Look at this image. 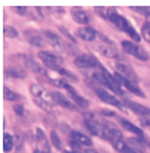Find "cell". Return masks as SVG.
<instances>
[{"label":"cell","mask_w":150,"mask_h":153,"mask_svg":"<svg viewBox=\"0 0 150 153\" xmlns=\"http://www.w3.org/2000/svg\"><path fill=\"white\" fill-rule=\"evenodd\" d=\"M108 21H111V22H112L119 31H125V33H127V34L134 40V41H140V36H138V34H137V31L132 28V25L127 21V19L124 18V16H121L119 13H116V10H115L112 15L109 16Z\"/></svg>","instance_id":"obj_1"},{"label":"cell","mask_w":150,"mask_h":153,"mask_svg":"<svg viewBox=\"0 0 150 153\" xmlns=\"http://www.w3.org/2000/svg\"><path fill=\"white\" fill-rule=\"evenodd\" d=\"M121 46H122V49H124V52L125 53H128V55H131L132 57H135V59H138V60H147L149 59V53L140 46V44H135V43H132L130 40H122L121 41Z\"/></svg>","instance_id":"obj_2"},{"label":"cell","mask_w":150,"mask_h":153,"mask_svg":"<svg viewBox=\"0 0 150 153\" xmlns=\"http://www.w3.org/2000/svg\"><path fill=\"white\" fill-rule=\"evenodd\" d=\"M38 57L43 60V63L46 65V66H49V68H52V69H55V71H60L62 68H60V65L63 63V60H62V57L56 55V53H52V52H40L38 53Z\"/></svg>","instance_id":"obj_3"},{"label":"cell","mask_w":150,"mask_h":153,"mask_svg":"<svg viewBox=\"0 0 150 153\" xmlns=\"http://www.w3.org/2000/svg\"><path fill=\"white\" fill-rule=\"evenodd\" d=\"M115 69H116V74H119L121 76H124L125 79H128V81H131V82H137L138 81V78H137V74L134 72V69H132L131 66L128 65V63H122V62H116L115 63Z\"/></svg>","instance_id":"obj_4"},{"label":"cell","mask_w":150,"mask_h":153,"mask_svg":"<svg viewBox=\"0 0 150 153\" xmlns=\"http://www.w3.org/2000/svg\"><path fill=\"white\" fill-rule=\"evenodd\" d=\"M75 65L78 68L82 69H97L99 68V62L97 59L91 55H79L75 57Z\"/></svg>","instance_id":"obj_5"},{"label":"cell","mask_w":150,"mask_h":153,"mask_svg":"<svg viewBox=\"0 0 150 153\" xmlns=\"http://www.w3.org/2000/svg\"><path fill=\"white\" fill-rule=\"evenodd\" d=\"M94 93L99 96V99H100L102 102H105V103H108V105H112V106L119 108V109L124 108V103H121L115 96L111 94V93L106 91V90H103V88H94Z\"/></svg>","instance_id":"obj_6"},{"label":"cell","mask_w":150,"mask_h":153,"mask_svg":"<svg viewBox=\"0 0 150 153\" xmlns=\"http://www.w3.org/2000/svg\"><path fill=\"white\" fill-rule=\"evenodd\" d=\"M85 127L88 128V131L93 135L106 140V131H105V124L103 122H99V121H94V119H87Z\"/></svg>","instance_id":"obj_7"},{"label":"cell","mask_w":150,"mask_h":153,"mask_svg":"<svg viewBox=\"0 0 150 153\" xmlns=\"http://www.w3.org/2000/svg\"><path fill=\"white\" fill-rule=\"evenodd\" d=\"M30 91H31V94L34 96V99H41V100L55 103L52 93H49V91H47L44 87H41L40 84H31V85H30Z\"/></svg>","instance_id":"obj_8"},{"label":"cell","mask_w":150,"mask_h":153,"mask_svg":"<svg viewBox=\"0 0 150 153\" xmlns=\"http://www.w3.org/2000/svg\"><path fill=\"white\" fill-rule=\"evenodd\" d=\"M43 37H44V40H46L50 46H53V47L57 49V50H63V49H66L65 41H62V38L57 37L56 34L52 33V31H44V33H43Z\"/></svg>","instance_id":"obj_9"},{"label":"cell","mask_w":150,"mask_h":153,"mask_svg":"<svg viewBox=\"0 0 150 153\" xmlns=\"http://www.w3.org/2000/svg\"><path fill=\"white\" fill-rule=\"evenodd\" d=\"M71 15H72V18H74L75 22H78V24H81V25H87V24L91 21L90 13L85 12L84 9H81V7H74V9L71 10Z\"/></svg>","instance_id":"obj_10"},{"label":"cell","mask_w":150,"mask_h":153,"mask_svg":"<svg viewBox=\"0 0 150 153\" xmlns=\"http://www.w3.org/2000/svg\"><path fill=\"white\" fill-rule=\"evenodd\" d=\"M52 96H53V100H55V103L57 105H60L62 108H66V109H71V111H75L78 106L74 105L66 96H63L62 93H59V91H52Z\"/></svg>","instance_id":"obj_11"},{"label":"cell","mask_w":150,"mask_h":153,"mask_svg":"<svg viewBox=\"0 0 150 153\" xmlns=\"http://www.w3.org/2000/svg\"><path fill=\"white\" fill-rule=\"evenodd\" d=\"M105 124V131H106V140H109L111 143L116 141V140H122V133L112 125L111 122H103Z\"/></svg>","instance_id":"obj_12"},{"label":"cell","mask_w":150,"mask_h":153,"mask_svg":"<svg viewBox=\"0 0 150 153\" xmlns=\"http://www.w3.org/2000/svg\"><path fill=\"white\" fill-rule=\"evenodd\" d=\"M125 106L128 109H131L134 114L140 115V116H150V108L147 106H143L140 103H135V102H130V100H125Z\"/></svg>","instance_id":"obj_13"},{"label":"cell","mask_w":150,"mask_h":153,"mask_svg":"<svg viewBox=\"0 0 150 153\" xmlns=\"http://www.w3.org/2000/svg\"><path fill=\"white\" fill-rule=\"evenodd\" d=\"M36 134H37V141H38V146H40V150L43 153H52V147H50V143L46 137L44 131L41 128H37L36 130Z\"/></svg>","instance_id":"obj_14"},{"label":"cell","mask_w":150,"mask_h":153,"mask_svg":"<svg viewBox=\"0 0 150 153\" xmlns=\"http://www.w3.org/2000/svg\"><path fill=\"white\" fill-rule=\"evenodd\" d=\"M25 38H27V41L31 44V46H36V47H43L44 44H46V40L43 36H40L37 34L36 31H25Z\"/></svg>","instance_id":"obj_15"},{"label":"cell","mask_w":150,"mask_h":153,"mask_svg":"<svg viewBox=\"0 0 150 153\" xmlns=\"http://www.w3.org/2000/svg\"><path fill=\"white\" fill-rule=\"evenodd\" d=\"M76 36L84 41H94V38L97 37V31L91 27H82V28L76 30Z\"/></svg>","instance_id":"obj_16"},{"label":"cell","mask_w":150,"mask_h":153,"mask_svg":"<svg viewBox=\"0 0 150 153\" xmlns=\"http://www.w3.org/2000/svg\"><path fill=\"white\" fill-rule=\"evenodd\" d=\"M34 103L37 105L40 109H43L44 112L50 115H57L59 114V109L56 108V103H52V102H46V100H41V99H34Z\"/></svg>","instance_id":"obj_17"},{"label":"cell","mask_w":150,"mask_h":153,"mask_svg":"<svg viewBox=\"0 0 150 153\" xmlns=\"http://www.w3.org/2000/svg\"><path fill=\"white\" fill-rule=\"evenodd\" d=\"M119 124L122 125V128H125L127 131H130V133H132V134H135L138 138H143V137H144L143 130H141V128H138L137 125H134L131 121H128V119H125V118H119Z\"/></svg>","instance_id":"obj_18"},{"label":"cell","mask_w":150,"mask_h":153,"mask_svg":"<svg viewBox=\"0 0 150 153\" xmlns=\"http://www.w3.org/2000/svg\"><path fill=\"white\" fill-rule=\"evenodd\" d=\"M94 49L97 52H100L103 56H106V57H115V59L119 57V53L116 52V49L113 46H111V44H97V46H94Z\"/></svg>","instance_id":"obj_19"},{"label":"cell","mask_w":150,"mask_h":153,"mask_svg":"<svg viewBox=\"0 0 150 153\" xmlns=\"http://www.w3.org/2000/svg\"><path fill=\"white\" fill-rule=\"evenodd\" d=\"M24 63H25V66H27L30 71H33V72H36V74H41V75H44V74H46V72H44L43 65H40L38 62H36L33 57L25 56L24 57Z\"/></svg>","instance_id":"obj_20"},{"label":"cell","mask_w":150,"mask_h":153,"mask_svg":"<svg viewBox=\"0 0 150 153\" xmlns=\"http://www.w3.org/2000/svg\"><path fill=\"white\" fill-rule=\"evenodd\" d=\"M71 140L76 144H79V146H91L93 144L90 137H87L82 133H78V131H71Z\"/></svg>","instance_id":"obj_21"},{"label":"cell","mask_w":150,"mask_h":153,"mask_svg":"<svg viewBox=\"0 0 150 153\" xmlns=\"http://www.w3.org/2000/svg\"><path fill=\"white\" fill-rule=\"evenodd\" d=\"M112 144H113V147H115V150L119 153H137L131 146H130L127 141H124V140H116V141H113Z\"/></svg>","instance_id":"obj_22"},{"label":"cell","mask_w":150,"mask_h":153,"mask_svg":"<svg viewBox=\"0 0 150 153\" xmlns=\"http://www.w3.org/2000/svg\"><path fill=\"white\" fill-rule=\"evenodd\" d=\"M6 75L12 76V78H25L27 76V71L19 68V66H13L12 65V66H9L6 69Z\"/></svg>","instance_id":"obj_23"},{"label":"cell","mask_w":150,"mask_h":153,"mask_svg":"<svg viewBox=\"0 0 150 153\" xmlns=\"http://www.w3.org/2000/svg\"><path fill=\"white\" fill-rule=\"evenodd\" d=\"M127 143H128L137 153L144 152L146 147H147V143H143V138H130Z\"/></svg>","instance_id":"obj_24"},{"label":"cell","mask_w":150,"mask_h":153,"mask_svg":"<svg viewBox=\"0 0 150 153\" xmlns=\"http://www.w3.org/2000/svg\"><path fill=\"white\" fill-rule=\"evenodd\" d=\"M12 149H13V135L6 133L3 135V150L6 153H9Z\"/></svg>","instance_id":"obj_25"},{"label":"cell","mask_w":150,"mask_h":153,"mask_svg":"<svg viewBox=\"0 0 150 153\" xmlns=\"http://www.w3.org/2000/svg\"><path fill=\"white\" fill-rule=\"evenodd\" d=\"M94 10H96V13H97V15H100L102 18H105V19H109V16L115 12V9H111V7H103V6H96V7H94Z\"/></svg>","instance_id":"obj_26"},{"label":"cell","mask_w":150,"mask_h":153,"mask_svg":"<svg viewBox=\"0 0 150 153\" xmlns=\"http://www.w3.org/2000/svg\"><path fill=\"white\" fill-rule=\"evenodd\" d=\"M3 94H4V99H6L7 102H16V100H21V96H19L18 93H15L13 90H10L9 87H4Z\"/></svg>","instance_id":"obj_27"},{"label":"cell","mask_w":150,"mask_h":153,"mask_svg":"<svg viewBox=\"0 0 150 153\" xmlns=\"http://www.w3.org/2000/svg\"><path fill=\"white\" fill-rule=\"evenodd\" d=\"M72 99H74L75 105H76L78 108H87V106H88V100H85L84 97H81L79 94L72 96Z\"/></svg>","instance_id":"obj_28"},{"label":"cell","mask_w":150,"mask_h":153,"mask_svg":"<svg viewBox=\"0 0 150 153\" xmlns=\"http://www.w3.org/2000/svg\"><path fill=\"white\" fill-rule=\"evenodd\" d=\"M141 36H143V38L146 41L150 43V22L149 21L143 24V27H141Z\"/></svg>","instance_id":"obj_29"},{"label":"cell","mask_w":150,"mask_h":153,"mask_svg":"<svg viewBox=\"0 0 150 153\" xmlns=\"http://www.w3.org/2000/svg\"><path fill=\"white\" fill-rule=\"evenodd\" d=\"M3 33H4V36L9 38H15L18 37V31L13 28V27H9V25H6L4 28H3Z\"/></svg>","instance_id":"obj_30"},{"label":"cell","mask_w":150,"mask_h":153,"mask_svg":"<svg viewBox=\"0 0 150 153\" xmlns=\"http://www.w3.org/2000/svg\"><path fill=\"white\" fill-rule=\"evenodd\" d=\"M50 140H52V144L56 147L57 150H62V143H60V140H59V135H57L55 131H52V134H50Z\"/></svg>","instance_id":"obj_31"},{"label":"cell","mask_w":150,"mask_h":153,"mask_svg":"<svg viewBox=\"0 0 150 153\" xmlns=\"http://www.w3.org/2000/svg\"><path fill=\"white\" fill-rule=\"evenodd\" d=\"M59 74H60V75H63L65 78H66V79H69V81H74V82H75V81H78V78H76V76L72 74V72H69V71L60 69V71H59Z\"/></svg>","instance_id":"obj_32"},{"label":"cell","mask_w":150,"mask_h":153,"mask_svg":"<svg viewBox=\"0 0 150 153\" xmlns=\"http://www.w3.org/2000/svg\"><path fill=\"white\" fill-rule=\"evenodd\" d=\"M13 111H15V114L19 115V116H24V115H25V109H24L22 105H15V106H13Z\"/></svg>","instance_id":"obj_33"},{"label":"cell","mask_w":150,"mask_h":153,"mask_svg":"<svg viewBox=\"0 0 150 153\" xmlns=\"http://www.w3.org/2000/svg\"><path fill=\"white\" fill-rule=\"evenodd\" d=\"M13 10L19 15H25L27 13V7L25 6H13Z\"/></svg>","instance_id":"obj_34"},{"label":"cell","mask_w":150,"mask_h":153,"mask_svg":"<svg viewBox=\"0 0 150 153\" xmlns=\"http://www.w3.org/2000/svg\"><path fill=\"white\" fill-rule=\"evenodd\" d=\"M59 31H60V33H62V34H63L65 37L69 38V41H72V43H74V37H72V36H71V34H69V33L66 31V28H63V27H59Z\"/></svg>","instance_id":"obj_35"},{"label":"cell","mask_w":150,"mask_h":153,"mask_svg":"<svg viewBox=\"0 0 150 153\" xmlns=\"http://www.w3.org/2000/svg\"><path fill=\"white\" fill-rule=\"evenodd\" d=\"M100 114H102V115H106V116H115V112H111V111H108V109H103V111H100Z\"/></svg>","instance_id":"obj_36"},{"label":"cell","mask_w":150,"mask_h":153,"mask_svg":"<svg viewBox=\"0 0 150 153\" xmlns=\"http://www.w3.org/2000/svg\"><path fill=\"white\" fill-rule=\"evenodd\" d=\"M82 153H99V152H96L94 149H91V147H90V149H85V150H84Z\"/></svg>","instance_id":"obj_37"},{"label":"cell","mask_w":150,"mask_h":153,"mask_svg":"<svg viewBox=\"0 0 150 153\" xmlns=\"http://www.w3.org/2000/svg\"><path fill=\"white\" fill-rule=\"evenodd\" d=\"M147 147H149V150H150V141H147Z\"/></svg>","instance_id":"obj_38"},{"label":"cell","mask_w":150,"mask_h":153,"mask_svg":"<svg viewBox=\"0 0 150 153\" xmlns=\"http://www.w3.org/2000/svg\"><path fill=\"white\" fill-rule=\"evenodd\" d=\"M34 153H43V152H41V150H36V152H34Z\"/></svg>","instance_id":"obj_39"},{"label":"cell","mask_w":150,"mask_h":153,"mask_svg":"<svg viewBox=\"0 0 150 153\" xmlns=\"http://www.w3.org/2000/svg\"><path fill=\"white\" fill-rule=\"evenodd\" d=\"M63 153H72V152H63Z\"/></svg>","instance_id":"obj_40"}]
</instances>
